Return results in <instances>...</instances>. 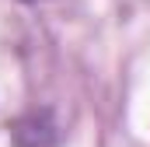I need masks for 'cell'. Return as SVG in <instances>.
Here are the masks:
<instances>
[]
</instances>
